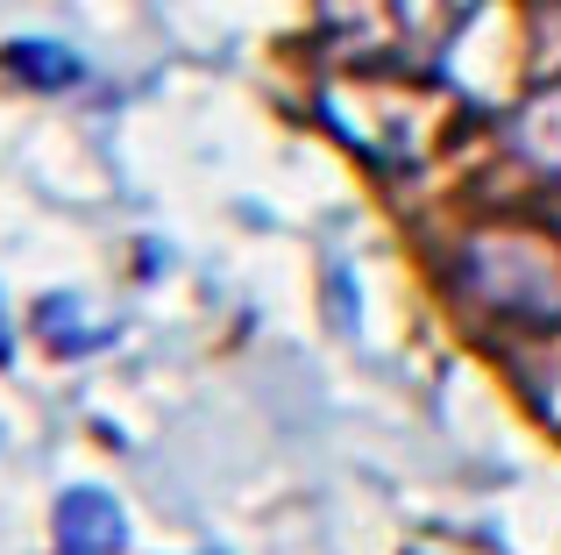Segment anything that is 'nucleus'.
<instances>
[{
  "mask_svg": "<svg viewBox=\"0 0 561 555\" xmlns=\"http://www.w3.org/2000/svg\"><path fill=\"white\" fill-rule=\"evenodd\" d=\"M320 114L348 150L383 171H426L469 122L455 86L405 65H348L342 79L320 86Z\"/></svg>",
  "mask_w": 561,
  "mask_h": 555,
  "instance_id": "f257e3e1",
  "label": "nucleus"
},
{
  "mask_svg": "<svg viewBox=\"0 0 561 555\" xmlns=\"http://www.w3.org/2000/svg\"><path fill=\"white\" fill-rule=\"evenodd\" d=\"M455 285L497 320L561 328V228L526 222V214L477 222L455 250Z\"/></svg>",
  "mask_w": 561,
  "mask_h": 555,
  "instance_id": "f03ea898",
  "label": "nucleus"
},
{
  "mask_svg": "<svg viewBox=\"0 0 561 555\" xmlns=\"http://www.w3.org/2000/svg\"><path fill=\"white\" fill-rule=\"evenodd\" d=\"M455 29L448 0H334L328 8V43L348 65H405L426 71Z\"/></svg>",
  "mask_w": 561,
  "mask_h": 555,
  "instance_id": "7ed1b4c3",
  "label": "nucleus"
},
{
  "mask_svg": "<svg viewBox=\"0 0 561 555\" xmlns=\"http://www.w3.org/2000/svg\"><path fill=\"white\" fill-rule=\"evenodd\" d=\"M50 528H57V548L65 555H122V542H128V513L100 485L65 491L57 513H50Z\"/></svg>",
  "mask_w": 561,
  "mask_h": 555,
  "instance_id": "20e7f679",
  "label": "nucleus"
},
{
  "mask_svg": "<svg viewBox=\"0 0 561 555\" xmlns=\"http://www.w3.org/2000/svg\"><path fill=\"white\" fill-rule=\"evenodd\" d=\"M505 136H512V150H519L526 165L548 171V179L561 185V79L554 86H534V93L512 107Z\"/></svg>",
  "mask_w": 561,
  "mask_h": 555,
  "instance_id": "39448f33",
  "label": "nucleus"
},
{
  "mask_svg": "<svg viewBox=\"0 0 561 555\" xmlns=\"http://www.w3.org/2000/svg\"><path fill=\"white\" fill-rule=\"evenodd\" d=\"M36 335L50 349H65V356H85V349L114 342V328L107 320H85V299H71V292H50V299L36 306Z\"/></svg>",
  "mask_w": 561,
  "mask_h": 555,
  "instance_id": "423d86ee",
  "label": "nucleus"
},
{
  "mask_svg": "<svg viewBox=\"0 0 561 555\" xmlns=\"http://www.w3.org/2000/svg\"><path fill=\"white\" fill-rule=\"evenodd\" d=\"M0 65H8L28 93H65V86H79V57H71L65 43H8Z\"/></svg>",
  "mask_w": 561,
  "mask_h": 555,
  "instance_id": "0eeeda50",
  "label": "nucleus"
},
{
  "mask_svg": "<svg viewBox=\"0 0 561 555\" xmlns=\"http://www.w3.org/2000/svg\"><path fill=\"white\" fill-rule=\"evenodd\" d=\"M14 356V328H8V299H0V363Z\"/></svg>",
  "mask_w": 561,
  "mask_h": 555,
  "instance_id": "6e6552de",
  "label": "nucleus"
}]
</instances>
